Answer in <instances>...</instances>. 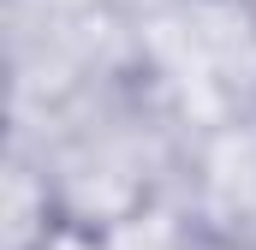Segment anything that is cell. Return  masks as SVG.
Instances as JSON below:
<instances>
[{
  "label": "cell",
  "instance_id": "cell-1",
  "mask_svg": "<svg viewBox=\"0 0 256 250\" xmlns=\"http://www.w3.org/2000/svg\"><path fill=\"white\" fill-rule=\"evenodd\" d=\"M191 137L196 131L155 96L143 66H131L42 120H18L6 143L42 167L60 220L114 232L120 220L179 196Z\"/></svg>",
  "mask_w": 256,
  "mask_h": 250
},
{
  "label": "cell",
  "instance_id": "cell-2",
  "mask_svg": "<svg viewBox=\"0 0 256 250\" xmlns=\"http://www.w3.org/2000/svg\"><path fill=\"white\" fill-rule=\"evenodd\" d=\"M131 18L143 78L191 131L256 114V0H161Z\"/></svg>",
  "mask_w": 256,
  "mask_h": 250
},
{
  "label": "cell",
  "instance_id": "cell-3",
  "mask_svg": "<svg viewBox=\"0 0 256 250\" xmlns=\"http://www.w3.org/2000/svg\"><path fill=\"white\" fill-rule=\"evenodd\" d=\"M179 202L208 238L256 250V114L191 137Z\"/></svg>",
  "mask_w": 256,
  "mask_h": 250
},
{
  "label": "cell",
  "instance_id": "cell-4",
  "mask_svg": "<svg viewBox=\"0 0 256 250\" xmlns=\"http://www.w3.org/2000/svg\"><path fill=\"white\" fill-rule=\"evenodd\" d=\"M54 220H60V208H54L42 167L6 143V167H0V238H6V250H36L54 232Z\"/></svg>",
  "mask_w": 256,
  "mask_h": 250
},
{
  "label": "cell",
  "instance_id": "cell-5",
  "mask_svg": "<svg viewBox=\"0 0 256 250\" xmlns=\"http://www.w3.org/2000/svg\"><path fill=\"white\" fill-rule=\"evenodd\" d=\"M36 250H108V232L78 226V220H54V232H48Z\"/></svg>",
  "mask_w": 256,
  "mask_h": 250
},
{
  "label": "cell",
  "instance_id": "cell-6",
  "mask_svg": "<svg viewBox=\"0 0 256 250\" xmlns=\"http://www.w3.org/2000/svg\"><path fill=\"white\" fill-rule=\"evenodd\" d=\"M126 12H149V6H161V0H120Z\"/></svg>",
  "mask_w": 256,
  "mask_h": 250
},
{
  "label": "cell",
  "instance_id": "cell-7",
  "mask_svg": "<svg viewBox=\"0 0 256 250\" xmlns=\"http://www.w3.org/2000/svg\"><path fill=\"white\" fill-rule=\"evenodd\" d=\"M202 250H244V244H220V238H208V244H202Z\"/></svg>",
  "mask_w": 256,
  "mask_h": 250
}]
</instances>
